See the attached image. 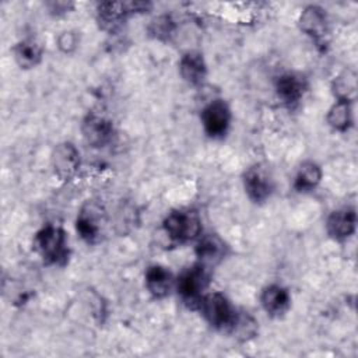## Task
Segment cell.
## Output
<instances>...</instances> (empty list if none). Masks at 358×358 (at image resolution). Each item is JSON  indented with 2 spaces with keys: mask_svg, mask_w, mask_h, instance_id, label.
<instances>
[{
  "mask_svg": "<svg viewBox=\"0 0 358 358\" xmlns=\"http://www.w3.org/2000/svg\"><path fill=\"white\" fill-rule=\"evenodd\" d=\"M46 6L49 7L50 13L59 15V14L69 13V10L73 7V3H67V1H49V3H46Z\"/></svg>",
  "mask_w": 358,
  "mask_h": 358,
  "instance_id": "d4e9b609",
  "label": "cell"
},
{
  "mask_svg": "<svg viewBox=\"0 0 358 358\" xmlns=\"http://www.w3.org/2000/svg\"><path fill=\"white\" fill-rule=\"evenodd\" d=\"M357 91V80L352 71H343L333 81V92L338 101L352 102Z\"/></svg>",
  "mask_w": 358,
  "mask_h": 358,
  "instance_id": "7402d4cb",
  "label": "cell"
},
{
  "mask_svg": "<svg viewBox=\"0 0 358 358\" xmlns=\"http://www.w3.org/2000/svg\"><path fill=\"white\" fill-rule=\"evenodd\" d=\"M260 303L267 315L281 316L288 310L291 305V295L282 285L270 284L262 291Z\"/></svg>",
  "mask_w": 358,
  "mask_h": 358,
  "instance_id": "9a60e30c",
  "label": "cell"
},
{
  "mask_svg": "<svg viewBox=\"0 0 358 358\" xmlns=\"http://www.w3.org/2000/svg\"><path fill=\"white\" fill-rule=\"evenodd\" d=\"M306 80L302 74L288 71L278 76L275 81V91L278 98L287 105L298 103L306 92Z\"/></svg>",
  "mask_w": 358,
  "mask_h": 358,
  "instance_id": "7c38bea8",
  "label": "cell"
},
{
  "mask_svg": "<svg viewBox=\"0 0 358 358\" xmlns=\"http://www.w3.org/2000/svg\"><path fill=\"white\" fill-rule=\"evenodd\" d=\"M127 15H130L127 1H103L96 6V21L103 31L110 34L116 32L123 25Z\"/></svg>",
  "mask_w": 358,
  "mask_h": 358,
  "instance_id": "4fadbf2b",
  "label": "cell"
},
{
  "mask_svg": "<svg viewBox=\"0 0 358 358\" xmlns=\"http://www.w3.org/2000/svg\"><path fill=\"white\" fill-rule=\"evenodd\" d=\"M173 29H175V21L168 14L155 17L148 25L150 35L157 39H166L173 32Z\"/></svg>",
  "mask_w": 358,
  "mask_h": 358,
  "instance_id": "603a6c76",
  "label": "cell"
},
{
  "mask_svg": "<svg viewBox=\"0 0 358 358\" xmlns=\"http://www.w3.org/2000/svg\"><path fill=\"white\" fill-rule=\"evenodd\" d=\"M106 224L105 211L95 201L85 203L76 220L77 234L87 243H95L101 239Z\"/></svg>",
  "mask_w": 358,
  "mask_h": 358,
  "instance_id": "277c9868",
  "label": "cell"
},
{
  "mask_svg": "<svg viewBox=\"0 0 358 358\" xmlns=\"http://www.w3.org/2000/svg\"><path fill=\"white\" fill-rule=\"evenodd\" d=\"M228 333L238 341H249L256 337L259 331L257 320L248 312L235 310L231 323L227 327Z\"/></svg>",
  "mask_w": 358,
  "mask_h": 358,
  "instance_id": "d6986e66",
  "label": "cell"
},
{
  "mask_svg": "<svg viewBox=\"0 0 358 358\" xmlns=\"http://www.w3.org/2000/svg\"><path fill=\"white\" fill-rule=\"evenodd\" d=\"M197 308L201 310L204 319L215 329H227L235 313L227 296L217 291L204 294Z\"/></svg>",
  "mask_w": 358,
  "mask_h": 358,
  "instance_id": "5b68a950",
  "label": "cell"
},
{
  "mask_svg": "<svg viewBox=\"0 0 358 358\" xmlns=\"http://www.w3.org/2000/svg\"><path fill=\"white\" fill-rule=\"evenodd\" d=\"M50 162L57 178L70 180L80 168V151L73 143H60L53 148Z\"/></svg>",
  "mask_w": 358,
  "mask_h": 358,
  "instance_id": "ba28073f",
  "label": "cell"
},
{
  "mask_svg": "<svg viewBox=\"0 0 358 358\" xmlns=\"http://www.w3.org/2000/svg\"><path fill=\"white\" fill-rule=\"evenodd\" d=\"M208 267L201 263H196L192 267L186 268L180 273V275L175 280V287L182 301L197 306L201 296L204 295V289L208 285Z\"/></svg>",
  "mask_w": 358,
  "mask_h": 358,
  "instance_id": "3957f363",
  "label": "cell"
},
{
  "mask_svg": "<svg viewBox=\"0 0 358 358\" xmlns=\"http://www.w3.org/2000/svg\"><path fill=\"white\" fill-rule=\"evenodd\" d=\"M322 168L313 162V161H306L303 162L295 175L294 180V187L298 192H309L313 190L322 180Z\"/></svg>",
  "mask_w": 358,
  "mask_h": 358,
  "instance_id": "ffe728a7",
  "label": "cell"
},
{
  "mask_svg": "<svg viewBox=\"0 0 358 358\" xmlns=\"http://www.w3.org/2000/svg\"><path fill=\"white\" fill-rule=\"evenodd\" d=\"M201 123L206 134L211 138L225 136L231 123V110L222 99H214L204 106L201 112Z\"/></svg>",
  "mask_w": 358,
  "mask_h": 358,
  "instance_id": "52a82bcc",
  "label": "cell"
},
{
  "mask_svg": "<svg viewBox=\"0 0 358 358\" xmlns=\"http://www.w3.org/2000/svg\"><path fill=\"white\" fill-rule=\"evenodd\" d=\"M13 55H14L15 63L21 69H32L41 63L42 55H43V48L38 41H35L32 38H27V39L20 41L14 46Z\"/></svg>",
  "mask_w": 358,
  "mask_h": 358,
  "instance_id": "ac0fdd59",
  "label": "cell"
},
{
  "mask_svg": "<svg viewBox=\"0 0 358 358\" xmlns=\"http://www.w3.org/2000/svg\"><path fill=\"white\" fill-rule=\"evenodd\" d=\"M225 243L224 241L213 234L199 236L197 245H196V256L199 259V263L204 264L206 267L218 263L225 256Z\"/></svg>",
  "mask_w": 358,
  "mask_h": 358,
  "instance_id": "e0dca14e",
  "label": "cell"
},
{
  "mask_svg": "<svg viewBox=\"0 0 358 358\" xmlns=\"http://www.w3.org/2000/svg\"><path fill=\"white\" fill-rule=\"evenodd\" d=\"M243 189L248 197L256 203H264L273 193V178L267 168L262 165H253L243 173Z\"/></svg>",
  "mask_w": 358,
  "mask_h": 358,
  "instance_id": "8992f818",
  "label": "cell"
},
{
  "mask_svg": "<svg viewBox=\"0 0 358 358\" xmlns=\"http://www.w3.org/2000/svg\"><path fill=\"white\" fill-rule=\"evenodd\" d=\"M327 14L326 10L320 6L310 4L306 6L298 18V24L302 32L310 36L316 43L324 42L329 34V24H327Z\"/></svg>",
  "mask_w": 358,
  "mask_h": 358,
  "instance_id": "9c48e42d",
  "label": "cell"
},
{
  "mask_svg": "<svg viewBox=\"0 0 358 358\" xmlns=\"http://www.w3.org/2000/svg\"><path fill=\"white\" fill-rule=\"evenodd\" d=\"M164 231L179 243L199 239L201 234V220L193 210H176L164 220Z\"/></svg>",
  "mask_w": 358,
  "mask_h": 358,
  "instance_id": "7a4b0ae2",
  "label": "cell"
},
{
  "mask_svg": "<svg viewBox=\"0 0 358 358\" xmlns=\"http://www.w3.org/2000/svg\"><path fill=\"white\" fill-rule=\"evenodd\" d=\"M36 253L49 264H60L67 257L66 232L56 225H46L34 238Z\"/></svg>",
  "mask_w": 358,
  "mask_h": 358,
  "instance_id": "6da1fadb",
  "label": "cell"
},
{
  "mask_svg": "<svg viewBox=\"0 0 358 358\" xmlns=\"http://www.w3.org/2000/svg\"><path fill=\"white\" fill-rule=\"evenodd\" d=\"M327 123L331 129L337 131H345L352 124V109L351 102L336 101L334 105L329 109Z\"/></svg>",
  "mask_w": 358,
  "mask_h": 358,
  "instance_id": "44dd1931",
  "label": "cell"
},
{
  "mask_svg": "<svg viewBox=\"0 0 358 358\" xmlns=\"http://www.w3.org/2000/svg\"><path fill=\"white\" fill-rule=\"evenodd\" d=\"M81 133L84 140L91 147H103L106 145L113 136V124L105 116L90 113L84 117L81 123Z\"/></svg>",
  "mask_w": 358,
  "mask_h": 358,
  "instance_id": "30bf717a",
  "label": "cell"
},
{
  "mask_svg": "<svg viewBox=\"0 0 358 358\" xmlns=\"http://www.w3.org/2000/svg\"><path fill=\"white\" fill-rule=\"evenodd\" d=\"M357 227V214L354 208L344 207L334 210L326 221V231L334 241H345L354 232Z\"/></svg>",
  "mask_w": 358,
  "mask_h": 358,
  "instance_id": "8fae6325",
  "label": "cell"
},
{
  "mask_svg": "<svg viewBox=\"0 0 358 358\" xmlns=\"http://www.w3.org/2000/svg\"><path fill=\"white\" fill-rule=\"evenodd\" d=\"M180 77L190 85H201L207 77V64L199 52H187L179 60Z\"/></svg>",
  "mask_w": 358,
  "mask_h": 358,
  "instance_id": "2e32d148",
  "label": "cell"
},
{
  "mask_svg": "<svg viewBox=\"0 0 358 358\" xmlns=\"http://www.w3.org/2000/svg\"><path fill=\"white\" fill-rule=\"evenodd\" d=\"M144 282L145 288L154 298H164L169 295L175 285L171 271L161 264H152L145 270Z\"/></svg>",
  "mask_w": 358,
  "mask_h": 358,
  "instance_id": "5bb4252c",
  "label": "cell"
},
{
  "mask_svg": "<svg viewBox=\"0 0 358 358\" xmlns=\"http://www.w3.org/2000/svg\"><path fill=\"white\" fill-rule=\"evenodd\" d=\"M57 48L63 53H71L77 48V35L73 31H64L57 36Z\"/></svg>",
  "mask_w": 358,
  "mask_h": 358,
  "instance_id": "cb8c5ba5",
  "label": "cell"
}]
</instances>
